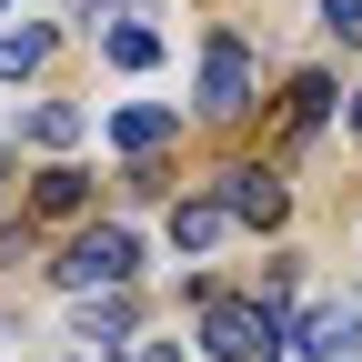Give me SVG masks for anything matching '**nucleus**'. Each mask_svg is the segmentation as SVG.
<instances>
[{
	"label": "nucleus",
	"instance_id": "nucleus-1",
	"mask_svg": "<svg viewBox=\"0 0 362 362\" xmlns=\"http://www.w3.org/2000/svg\"><path fill=\"white\" fill-rule=\"evenodd\" d=\"M131 272H141V242H131L121 221H101V232H81V242L61 252V282H71V292H121Z\"/></svg>",
	"mask_w": 362,
	"mask_h": 362
},
{
	"label": "nucleus",
	"instance_id": "nucleus-2",
	"mask_svg": "<svg viewBox=\"0 0 362 362\" xmlns=\"http://www.w3.org/2000/svg\"><path fill=\"white\" fill-rule=\"evenodd\" d=\"M202 352L211 362H272L282 352V322H272L262 302H211L202 312Z\"/></svg>",
	"mask_w": 362,
	"mask_h": 362
},
{
	"label": "nucleus",
	"instance_id": "nucleus-3",
	"mask_svg": "<svg viewBox=\"0 0 362 362\" xmlns=\"http://www.w3.org/2000/svg\"><path fill=\"white\" fill-rule=\"evenodd\" d=\"M202 111H221V121L252 111V51L232 30H211V51H202Z\"/></svg>",
	"mask_w": 362,
	"mask_h": 362
},
{
	"label": "nucleus",
	"instance_id": "nucleus-4",
	"mask_svg": "<svg viewBox=\"0 0 362 362\" xmlns=\"http://www.w3.org/2000/svg\"><path fill=\"white\" fill-rule=\"evenodd\" d=\"M292 352H302V362H362V302H322V312H302Z\"/></svg>",
	"mask_w": 362,
	"mask_h": 362
},
{
	"label": "nucleus",
	"instance_id": "nucleus-5",
	"mask_svg": "<svg viewBox=\"0 0 362 362\" xmlns=\"http://www.w3.org/2000/svg\"><path fill=\"white\" fill-rule=\"evenodd\" d=\"M221 211L232 221H282V181L272 171H221Z\"/></svg>",
	"mask_w": 362,
	"mask_h": 362
},
{
	"label": "nucleus",
	"instance_id": "nucleus-6",
	"mask_svg": "<svg viewBox=\"0 0 362 362\" xmlns=\"http://www.w3.org/2000/svg\"><path fill=\"white\" fill-rule=\"evenodd\" d=\"M171 131H181V111H161V101H141V111H121V121H111V141H121V151H161Z\"/></svg>",
	"mask_w": 362,
	"mask_h": 362
},
{
	"label": "nucleus",
	"instance_id": "nucleus-7",
	"mask_svg": "<svg viewBox=\"0 0 362 362\" xmlns=\"http://www.w3.org/2000/svg\"><path fill=\"white\" fill-rule=\"evenodd\" d=\"M221 221H232L221 202H181V211H171V242H181V252H211V242H221Z\"/></svg>",
	"mask_w": 362,
	"mask_h": 362
},
{
	"label": "nucleus",
	"instance_id": "nucleus-8",
	"mask_svg": "<svg viewBox=\"0 0 362 362\" xmlns=\"http://www.w3.org/2000/svg\"><path fill=\"white\" fill-rule=\"evenodd\" d=\"M101 51H111L121 71H151V61H161V40H151L141 21H111V30H101Z\"/></svg>",
	"mask_w": 362,
	"mask_h": 362
},
{
	"label": "nucleus",
	"instance_id": "nucleus-9",
	"mask_svg": "<svg viewBox=\"0 0 362 362\" xmlns=\"http://www.w3.org/2000/svg\"><path fill=\"white\" fill-rule=\"evenodd\" d=\"M40 61H51V30H0V81H21Z\"/></svg>",
	"mask_w": 362,
	"mask_h": 362
},
{
	"label": "nucleus",
	"instance_id": "nucleus-10",
	"mask_svg": "<svg viewBox=\"0 0 362 362\" xmlns=\"http://www.w3.org/2000/svg\"><path fill=\"white\" fill-rule=\"evenodd\" d=\"M21 131H30L40 151H71V141H81V111H61V101H40V111H30Z\"/></svg>",
	"mask_w": 362,
	"mask_h": 362
},
{
	"label": "nucleus",
	"instance_id": "nucleus-11",
	"mask_svg": "<svg viewBox=\"0 0 362 362\" xmlns=\"http://www.w3.org/2000/svg\"><path fill=\"white\" fill-rule=\"evenodd\" d=\"M90 202V171H40V192H30V211H81Z\"/></svg>",
	"mask_w": 362,
	"mask_h": 362
},
{
	"label": "nucleus",
	"instance_id": "nucleus-12",
	"mask_svg": "<svg viewBox=\"0 0 362 362\" xmlns=\"http://www.w3.org/2000/svg\"><path fill=\"white\" fill-rule=\"evenodd\" d=\"M121 332H131V312H121V302H111V312H101V302L81 312V342H121Z\"/></svg>",
	"mask_w": 362,
	"mask_h": 362
},
{
	"label": "nucleus",
	"instance_id": "nucleus-13",
	"mask_svg": "<svg viewBox=\"0 0 362 362\" xmlns=\"http://www.w3.org/2000/svg\"><path fill=\"white\" fill-rule=\"evenodd\" d=\"M322 101H332V81H292V131L322 121Z\"/></svg>",
	"mask_w": 362,
	"mask_h": 362
},
{
	"label": "nucleus",
	"instance_id": "nucleus-14",
	"mask_svg": "<svg viewBox=\"0 0 362 362\" xmlns=\"http://www.w3.org/2000/svg\"><path fill=\"white\" fill-rule=\"evenodd\" d=\"M322 21H332L342 40H362V0H322Z\"/></svg>",
	"mask_w": 362,
	"mask_h": 362
},
{
	"label": "nucleus",
	"instance_id": "nucleus-15",
	"mask_svg": "<svg viewBox=\"0 0 362 362\" xmlns=\"http://www.w3.org/2000/svg\"><path fill=\"white\" fill-rule=\"evenodd\" d=\"M352 131H362V90H352Z\"/></svg>",
	"mask_w": 362,
	"mask_h": 362
},
{
	"label": "nucleus",
	"instance_id": "nucleus-16",
	"mask_svg": "<svg viewBox=\"0 0 362 362\" xmlns=\"http://www.w3.org/2000/svg\"><path fill=\"white\" fill-rule=\"evenodd\" d=\"M0 171H11V151H0Z\"/></svg>",
	"mask_w": 362,
	"mask_h": 362
},
{
	"label": "nucleus",
	"instance_id": "nucleus-17",
	"mask_svg": "<svg viewBox=\"0 0 362 362\" xmlns=\"http://www.w3.org/2000/svg\"><path fill=\"white\" fill-rule=\"evenodd\" d=\"M0 11H11V0H0Z\"/></svg>",
	"mask_w": 362,
	"mask_h": 362
}]
</instances>
